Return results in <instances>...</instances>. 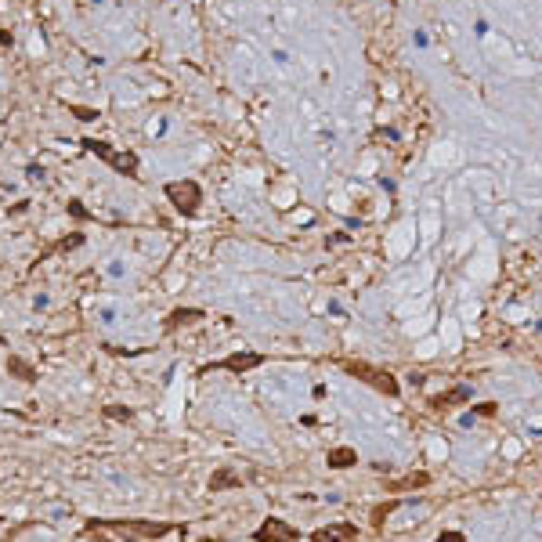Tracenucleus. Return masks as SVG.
Listing matches in <instances>:
<instances>
[{
    "instance_id": "nucleus-1",
    "label": "nucleus",
    "mask_w": 542,
    "mask_h": 542,
    "mask_svg": "<svg viewBox=\"0 0 542 542\" xmlns=\"http://www.w3.org/2000/svg\"><path fill=\"white\" fill-rule=\"evenodd\" d=\"M91 528H113V532H131L138 539H163L170 532H178L174 524H159V521H91Z\"/></svg>"
},
{
    "instance_id": "nucleus-8",
    "label": "nucleus",
    "mask_w": 542,
    "mask_h": 542,
    "mask_svg": "<svg viewBox=\"0 0 542 542\" xmlns=\"http://www.w3.org/2000/svg\"><path fill=\"white\" fill-rule=\"evenodd\" d=\"M355 459H358V456L351 452V449H333V452H329V467H333V470H340V467H355Z\"/></svg>"
},
{
    "instance_id": "nucleus-6",
    "label": "nucleus",
    "mask_w": 542,
    "mask_h": 542,
    "mask_svg": "<svg viewBox=\"0 0 542 542\" xmlns=\"http://www.w3.org/2000/svg\"><path fill=\"white\" fill-rule=\"evenodd\" d=\"M170 199H178V203H181V210H185V214H192V210H196V203H199V192L185 181V185H178V188H170Z\"/></svg>"
},
{
    "instance_id": "nucleus-14",
    "label": "nucleus",
    "mask_w": 542,
    "mask_h": 542,
    "mask_svg": "<svg viewBox=\"0 0 542 542\" xmlns=\"http://www.w3.org/2000/svg\"><path fill=\"white\" fill-rule=\"evenodd\" d=\"M8 369H11L15 376H22V380H33V369H26L19 358H11V362H8Z\"/></svg>"
},
{
    "instance_id": "nucleus-11",
    "label": "nucleus",
    "mask_w": 542,
    "mask_h": 542,
    "mask_svg": "<svg viewBox=\"0 0 542 542\" xmlns=\"http://www.w3.org/2000/svg\"><path fill=\"white\" fill-rule=\"evenodd\" d=\"M427 481H430L427 474H416V477H405V481H394L391 488H394V492H405V488H423Z\"/></svg>"
},
{
    "instance_id": "nucleus-3",
    "label": "nucleus",
    "mask_w": 542,
    "mask_h": 542,
    "mask_svg": "<svg viewBox=\"0 0 542 542\" xmlns=\"http://www.w3.org/2000/svg\"><path fill=\"white\" fill-rule=\"evenodd\" d=\"M257 542H297V528H293L290 521L268 517L261 528H257Z\"/></svg>"
},
{
    "instance_id": "nucleus-9",
    "label": "nucleus",
    "mask_w": 542,
    "mask_h": 542,
    "mask_svg": "<svg viewBox=\"0 0 542 542\" xmlns=\"http://www.w3.org/2000/svg\"><path fill=\"white\" fill-rule=\"evenodd\" d=\"M467 398H470V391H467V387H456L452 394L434 398V409H449V405H456V402H467Z\"/></svg>"
},
{
    "instance_id": "nucleus-10",
    "label": "nucleus",
    "mask_w": 542,
    "mask_h": 542,
    "mask_svg": "<svg viewBox=\"0 0 542 542\" xmlns=\"http://www.w3.org/2000/svg\"><path fill=\"white\" fill-rule=\"evenodd\" d=\"M239 485V477H232L228 470H217V477H210V488L221 492V488H235Z\"/></svg>"
},
{
    "instance_id": "nucleus-15",
    "label": "nucleus",
    "mask_w": 542,
    "mask_h": 542,
    "mask_svg": "<svg viewBox=\"0 0 542 542\" xmlns=\"http://www.w3.org/2000/svg\"><path fill=\"white\" fill-rule=\"evenodd\" d=\"M438 542H463V535H459V532H449V535H441Z\"/></svg>"
},
{
    "instance_id": "nucleus-13",
    "label": "nucleus",
    "mask_w": 542,
    "mask_h": 542,
    "mask_svg": "<svg viewBox=\"0 0 542 542\" xmlns=\"http://www.w3.org/2000/svg\"><path fill=\"white\" fill-rule=\"evenodd\" d=\"M105 416H109V420L127 423V420H131V409H123V405H109V409H105Z\"/></svg>"
},
{
    "instance_id": "nucleus-7",
    "label": "nucleus",
    "mask_w": 542,
    "mask_h": 542,
    "mask_svg": "<svg viewBox=\"0 0 542 542\" xmlns=\"http://www.w3.org/2000/svg\"><path fill=\"white\" fill-rule=\"evenodd\" d=\"M192 322H203V311H199V308L174 311V315L167 318V329H181V326H192Z\"/></svg>"
},
{
    "instance_id": "nucleus-12",
    "label": "nucleus",
    "mask_w": 542,
    "mask_h": 542,
    "mask_svg": "<svg viewBox=\"0 0 542 542\" xmlns=\"http://www.w3.org/2000/svg\"><path fill=\"white\" fill-rule=\"evenodd\" d=\"M394 506H398V503H384V506H380V510H373V528H376V532L384 528V521H387V514H391Z\"/></svg>"
},
{
    "instance_id": "nucleus-2",
    "label": "nucleus",
    "mask_w": 542,
    "mask_h": 542,
    "mask_svg": "<svg viewBox=\"0 0 542 542\" xmlns=\"http://www.w3.org/2000/svg\"><path fill=\"white\" fill-rule=\"evenodd\" d=\"M344 373L355 376V380H365V384L376 387L380 394H391V398L398 394V380L384 369H376V365H369V362H344Z\"/></svg>"
},
{
    "instance_id": "nucleus-4",
    "label": "nucleus",
    "mask_w": 542,
    "mask_h": 542,
    "mask_svg": "<svg viewBox=\"0 0 542 542\" xmlns=\"http://www.w3.org/2000/svg\"><path fill=\"white\" fill-rule=\"evenodd\" d=\"M358 535V528L351 521H337V524H326V528H318L311 535V542H351Z\"/></svg>"
},
{
    "instance_id": "nucleus-5",
    "label": "nucleus",
    "mask_w": 542,
    "mask_h": 542,
    "mask_svg": "<svg viewBox=\"0 0 542 542\" xmlns=\"http://www.w3.org/2000/svg\"><path fill=\"white\" fill-rule=\"evenodd\" d=\"M264 358L261 355H253V351H243V355H232L225 362H217V365H206V369H232V373H246V369H257Z\"/></svg>"
}]
</instances>
